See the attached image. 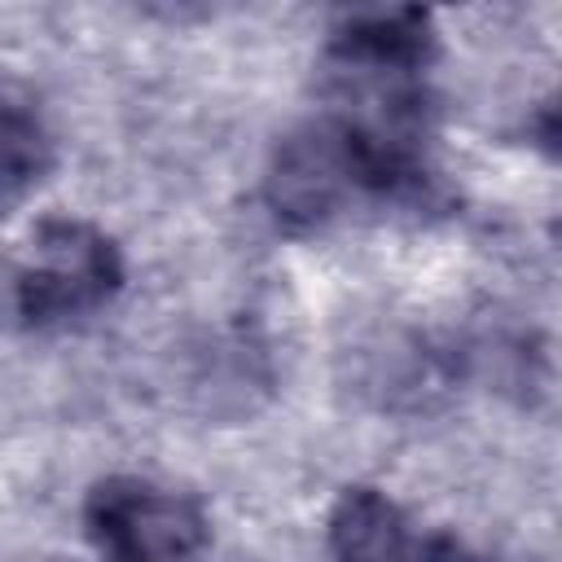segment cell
<instances>
[{
  "label": "cell",
  "mask_w": 562,
  "mask_h": 562,
  "mask_svg": "<svg viewBox=\"0 0 562 562\" xmlns=\"http://www.w3.org/2000/svg\"><path fill=\"white\" fill-rule=\"evenodd\" d=\"M435 31L422 9L351 13L321 66V114L272 154L263 198L290 228L364 202L422 198L430 167Z\"/></svg>",
  "instance_id": "obj_1"
},
{
  "label": "cell",
  "mask_w": 562,
  "mask_h": 562,
  "mask_svg": "<svg viewBox=\"0 0 562 562\" xmlns=\"http://www.w3.org/2000/svg\"><path fill=\"white\" fill-rule=\"evenodd\" d=\"M123 285L119 246L83 220L53 215L35 224L9 268V307L22 325H66L105 307Z\"/></svg>",
  "instance_id": "obj_2"
},
{
  "label": "cell",
  "mask_w": 562,
  "mask_h": 562,
  "mask_svg": "<svg viewBox=\"0 0 562 562\" xmlns=\"http://www.w3.org/2000/svg\"><path fill=\"white\" fill-rule=\"evenodd\" d=\"M457 562H479V558H470V553H465V549H461V553H457Z\"/></svg>",
  "instance_id": "obj_6"
},
{
  "label": "cell",
  "mask_w": 562,
  "mask_h": 562,
  "mask_svg": "<svg viewBox=\"0 0 562 562\" xmlns=\"http://www.w3.org/2000/svg\"><path fill=\"white\" fill-rule=\"evenodd\" d=\"M53 167V136L35 101L0 79V215L22 206Z\"/></svg>",
  "instance_id": "obj_5"
},
{
  "label": "cell",
  "mask_w": 562,
  "mask_h": 562,
  "mask_svg": "<svg viewBox=\"0 0 562 562\" xmlns=\"http://www.w3.org/2000/svg\"><path fill=\"white\" fill-rule=\"evenodd\" d=\"M83 527L101 562H202L211 527L189 492L149 479H105L83 501Z\"/></svg>",
  "instance_id": "obj_3"
},
{
  "label": "cell",
  "mask_w": 562,
  "mask_h": 562,
  "mask_svg": "<svg viewBox=\"0 0 562 562\" xmlns=\"http://www.w3.org/2000/svg\"><path fill=\"white\" fill-rule=\"evenodd\" d=\"M334 562H457L461 544L422 531L391 496L373 487H347L329 514Z\"/></svg>",
  "instance_id": "obj_4"
}]
</instances>
